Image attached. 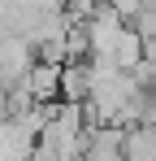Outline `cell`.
I'll use <instances>...</instances> for the list:
<instances>
[{
  "label": "cell",
  "instance_id": "6da1fadb",
  "mask_svg": "<svg viewBox=\"0 0 156 161\" xmlns=\"http://www.w3.org/2000/svg\"><path fill=\"white\" fill-rule=\"evenodd\" d=\"M22 83L30 87L35 100H52V96H61V65H56V61H39V65L26 70Z\"/></svg>",
  "mask_w": 156,
  "mask_h": 161
},
{
  "label": "cell",
  "instance_id": "7a4b0ae2",
  "mask_svg": "<svg viewBox=\"0 0 156 161\" xmlns=\"http://www.w3.org/2000/svg\"><path fill=\"white\" fill-rule=\"evenodd\" d=\"M87 96H91V65L65 61L61 65V100H87Z\"/></svg>",
  "mask_w": 156,
  "mask_h": 161
}]
</instances>
